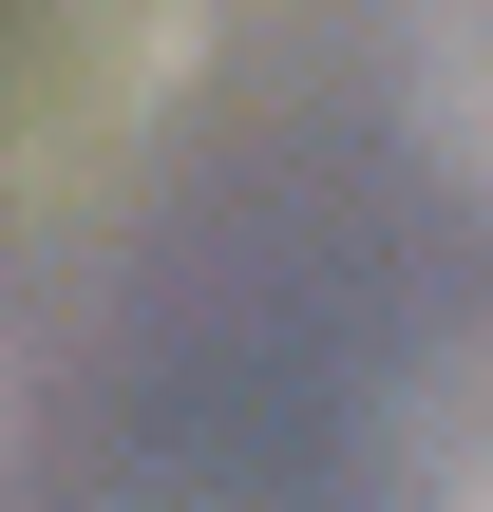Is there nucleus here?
<instances>
[{
	"label": "nucleus",
	"mask_w": 493,
	"mask_h": 512,
	"mask_svg": "<svg viewBox=\"0 0 493 512\" xmlns=\"http://www.w3.org/2000/svg\"><path fill=\"white\" fill-rule=\"evenodd\" d=\"M437 512H493V361L437 399Z\"/></svg>",
	"instance_id": "nucleus-2"
},
{
	"label": "nucleus",
	"mask_w": 493,
	"mask_h": 512,
	"mask_svg": "<svg viewBox=\"0 0 493 512\" xmlns=\"http://www.w3.org/2000/svg\"><path fill=\"white\" fill-rule=\"evenodd\" d=\"M418 114H437V152L493 190V0H418Z\"/></svg>",
	"instance_id": "nucleus-1"
}]
</instances>
